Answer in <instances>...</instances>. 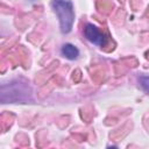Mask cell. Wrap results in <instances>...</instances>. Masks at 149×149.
<instances>
[{"label": "cell", "instance_id": "1", "mask_svg": "<svg viewBox=\"0 0 149 149\" xmlns=\"http://www.w3.org/2000/svg\"><path fill=\"white\" fill-rule=\"evenodd\" d=\"M51 6L58 16L61 31L63 34L70 33L74 22V12L72 2L69 0H52Z\"/></svg>", "mask_w": 149, "mask_h": 149}, {"label": "cell", "instance_id": "2", "mask_svg": "<svg viewBox=\"0 0 149 149\" xmlns=\"http://www.w3.org/2000/svg\"><path fill=\"white\" fill-rule=\"evenodd\" d=\"M84 33H85L86 38H87L90 42H92V43H94V44H97V45L105 47V45L108 43V37H107V35H105L104 33H101V31H100L94 24H92V23H88V24L85 27Z\"/></svg>", "mask_w": 149, "mask_h": 149}, {"label": "cell", "instance_id": "3", "mask_svg": "<svg viewBox=\"0 0 149 149\" xmlns=\"http://www.w3.org/2000/svg\"><path fill=\"white\" fill-rule=\"evenodd\" d=\"M62 54L68 58V59H76L79 56V50L70 43H66L62 47Z\"/></svg>", "mask_w": 149, "mask_h": 149}, {"label": "cell", "instance_id": "4", "mask_svg": "<svg viewBox=\"0 0 149 149\" xmlns=\"http://www.w3.org/2000/svg\"><path fill=\"white\" fill-rule=\"evenodd\" d=\"M140 85H141V87L149 94V77H148V76H142V77H140Z\"/></svg>", "mask_w": 149, "mask_h": 149}]
</instances>
